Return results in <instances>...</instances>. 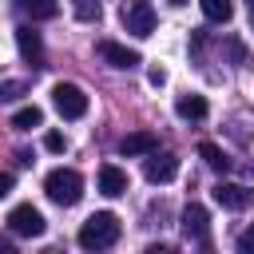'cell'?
<instances>
[{
	"label": "cell",
	"mask_w": 254,
	"mask_h": 254,
	"mask_svg": "<svg viewBox=\"0 0 254 254\" xmlns=\"http://www.w3.org/2000/svg\"><path fill=\"white\" fill-rule=\"evenodd\" d=\"M119 218L111 214V210H95L83 226H79V234H75V242L83 246V250H107V246H115L119 242Z\"/></svg>",
	"instance_id": "1"
},
{
	"label": "cell",
	"mask_w": 254,
	"mask_h": 254,
	"mask_svg": "<svg viewBox=\"0 0 254 254\" xmlns=\"http://www.w3.org/2000/svg\"><path fill=\"white\" fill-rule=\"evenodd\" d=\"M44 194L56 206H75L83 198V175L71 171V167H56V171L44 175Z\"/></svg>",
	"instance_id": "2"
},
{
	"label": "cell",
	"mask_w": 254,
	"mask_h": 254,
	"mask_svg": "<svg viewBox=\"0 0 254 254\" xmlns=\"http://www.w3.org/2000/svg\"><path fill=\"white\" fill-rule=\"evenodd\" d=\"M52 103L64 119H83L87 115V91L79 83H56L52 87Z\"/></svg>",
	"instance_id": "3"
},
{
	"label": "cell",
	"mask_w": 254,
	"mask_h": 254,
	"mask_svg": "<svg viewBox=\"0 0 254 254\" xmlns=\"http://www.w3.org/2000/svg\"><path fill=\"white\" fill-rule=\"evenodd\" d=\"M8 230H12L16 238H40V234L48 230V222H44V214H40L32 202H20V206L8 210Z\"/></svg>",
	"instance_id": "4"
},
{
	"label": "cell",
	"mask_w": 254,
	"mask_h": 254,
	"mask_svg": "<svg viewBox=\"0 0 254 254\" xmlns=\"http://www.w3.org/2000/svg\"><path fill=\"white\" fill-rule=\"evenodd\" d=\"M119 16H123V28L131 36H139V40H147L155 32V8H151V0H123Z\"/></svg>",
	"instance_id": "5"
},
{
	"label": "cell",
	"mask_w": 254,
	"mask_h": 254,
	"mask_svg": "<svg viewBox=\"0 0 254 254\" xmlns=\"http://www.w3.org/2000/svg\"><path fill=\"white\" fill-rule=\"evenodd\" d=\"M210 194H214V202L226 206V210H246V206L254 202V190H250V187H242V183H226V179H222Z\"/></svg>",
	"instance_id": "6"
},
{
	"label": "cell",
	"mask_w": 254,
	"mask_h": 254,
	"mask_svg": "<svg viewBox=\"0 0 254 254\" xmlns=\"http://www.w3.org/2000/svg\"><path fill=\"white\" fill-rule=\"evenodd\" d=\"M16 48H20L24 64H32V67H44V40H40V32H36V28L20 24V28H16Z\"/></svg>",
	"instance_id": "7"
},
{
	"label": "cell",
	"mask_w": 254,
	"mask_h": 254,
	"mask_svg": "<svg viewBox=\"0 0 254 254\" xmlns=\"http://www.w3.org/2000/svg\"><path fill=\"white\" fill-rule=\"evenodd\" d=\"M95 52H99V60H107L111 67H123V71L139 67V52H131L127 44H115V40H99V44H95Z\"/></svg>",
	"instance_id": "8"
},
{
	"label": "cell",
	"mask_w": 254,
	"mask_h": 254,
	"mask_svg": "<svg viewBox=\"0 0 254 254\" xmlns=\"http://www.w3.org/2000/svg\"><path fill=\"white\" fill-rule=\"evenodd\" d=\"M206 230H210V214H206V206L187 202V210H183V234L194 238V242H206Z\"/></svg>",
	"instance_id": "9"
},
{
	"label": "cell",
	"mask_w": 254,
	"mask_h": 254,
	"mask_svg": "<svg viewBox=\"0 0 254 254\" xmlns=\"http://www.w3.org/2000/svg\"><path fill=\"white\" fill-rule=\"evenodd\" d=\"M143 175H147V183H171V179L179 175V159H175V155H155V151H151V159L143 163Z\"/></svg>",
	"instance_id": "10"
},
{
	"label": "cell",
	"mask_w": 254,
	"mask_h": 254,
	"mask_svg": "<svg viewBox=\"0 0 254 254\" xmlns=\"http://www.w3.org/2000/svg\"><path fill=\"white\" fill-rule=\"evenodd\" d=\"M159 151V135L155 131H131L119 139V155H151Z\"/></svg>",
	"instance_id": "11"
},
{
	"label": "cell",
	"mask_w": 254,
	"mask_h": 254,
	"mask_svg": "<svg viewBox=\"0 0 254 254\" xmlns=\"http://www.w3.org/2000/svg\"><path fill=\"white\" fill-rule=\"evenodd\" d=\"M123 190H127V175H123L115 163L99 167V194H107V198H119Z\"/></svg>",
	"instance_id": "12"
},
{
	"label": "cell",
	"mask_w": 254,
	"mask_h": 254,
	"mask_svg": "<svg viewBox=\"0 0 254 254\" xmlns=\"http://www.w3.org/2000/svg\"><path fill=\"white\" fill-rule=\"evenodd\" d=\"M175 111H179V119H206V95H194V91H187V95H179L175 99Z\"/></svg>",
	"instance_id": "13"
},
{
	"label": "cell",
	"mask_w": 254,
	"mask_h": 254,
	"mask_svg": "<svg viewBox=\"0 0 254 254\" xmlns=\"http://www.w3.org/2000/svg\"><path fill=\"white\" fill-rule=\"evenodd\" d=\"M20 12H28L32 20H52L60 16V0H16Z\"/></svg>",
	"instance_id": "14"
},
{
	"label": "cell",
	"mask_w": 254,
	"mask_h": 254,
	"mask_svg": "<svg viewBox=\"0 0 254 254\" xmlns=\"http://www.w3.org/2000/svg\"><path fill=\"white\" fill-rule=\"evenodd\" d=\"M198 8H202V16H206L210 24H226V20L234 16V4H230V0H198Z\"/></svg>",
	"instance_id": "15"
},
{
	"label": "cell",
	"mask_w": 254,
	"mask_h": 254,
	"mask_svg": "<svg viewBox=\"0 0 254 254\" xmlns=\"http://www.w3.org/2000/svg\"><path fill=\"white\" fill-rule=\"evenodd\" d=\"M198 155H202V163H206V167H214V171H226V167H230L226 151H222L218 143H210V139H202V143H198Z\"/></svg>",
	"instance_id": "16"
},
{
	"label": "cell",
	"mask_w": 254,
	"mask_h": 254,
	"mask_svg": "<svg viewBox=\"0 0 254 254\" xmlns=\"http://www.w3.org/2000/svg\"><path fill=\"white\" fill-rule=\"evenodd\" d=\"M44 123V111L36 107V103H28V107H20L16 115H12V127H20V131H32V127H40Z\"/></svg>",
	"instance_id": "17"
},
{
	"label": "cell",
	"mask_w": 254,
	"mask_h": 254,
	"mask_svg": "<svg viewBox=\"0 0 254 254\" xmlns=\"http://www.w3.org/2000/svg\"><path fill=\"white\" fill-rule=\"evenodd\" d=\"M71 8H75V20H83V24H91V20H99V0H71Z\"/></svg>",
	"instance_id": "18"
},
{
	"label": "cell",
	"mask_w": 254,
	"mask_h": 254,
	"mask_svg": "<svg viewBox=\"0 0 254 254\" xmlns=\"http://www.w3.org/2000/svg\"><path fill=\"white\" fill-rule=\"evenodd\" d=\"M20 95H28V83H24V79H8V83H0V99H4V103L20 99Z\"/></svg>",
	"instance_id": "19"
},
{
	"label": "cell",
	"mask_w": 254,
	"mask_h": 254,
	"mask_svg": "<svg viewBox=\"0 0 254 254\" xmlns=\"http://www.w3.org/2000/svg\"><path fill=\"white\" fill-rule=\"evenodd\" d=\"M44 147H48L52 155H60V151H67V139H64L60 131H48V135H44Z\"/></svg>",
	"instance_id": "20"
},
{
	"label": "cell",
	"mask_w": 254,
	"mask_h": 254,
	"mask_svg": "<svg viewBox=\"0 0 254 254\" xmlns=\"http://www.w3.org/2000/svg\"><path fill=\"white\" fill-rule=\"evenodd\" d=\"M238 250H242V254H254V222L238 234Z\"/></svg>",
	"instance_id": "21"
},
{
	"label": "cell",
	"mask_w": 254,
	"mask_h": 254,
	"mask_svg": "<svg viewBox=\"0 0 254 254\" xmlns=\"http://www.w3.org/2000/svg\"><path fill=\"white\" fill-rule=\"evenodd\" d=\"M147 79H151V87H163V83H167V71H163V67H151Z\"/></svg>",
	"instance_id": "22"
},
{
	"label": "cell",
	"mask_w": 254,
	"mask_h": 254,
	"mask_svg": "<svg viewBox=\"0 0 254 254\" xmlns=\"http://www.w3.org/2000/svg\"><path fill=\"white\" fill-rule=\"evenodd\" d=\"M4 194H12V175H8V171H0V198H4Z\"/></svg>",
	"instance_id": "23"
},
{
	"label": "cell",
	"mask_w": 254,
	"mask_h": 254,
	"mask_svg": "<svg viewBox=\"0 0 254 254\" xmlns=\"http://www.w3.org/2000/svg\"><path fill=\"white\" fill-rule=\"evenodd\" d=\"M246 8H250V28H254V0H246Z\"/></svg>",
	"instance_id": "24"
},
{
	"label": "cell",
	"mask_w": 254,
	"mask_h": 254,
	"mask_svg": "<svg viewBox=\"0 0 254 254\" xmlns=\"http://www.w3.org/2000/svg\"><path fill=\"white\" fill-rule=\"evenodd\" d=\"M183 4H187V0H171V8H183Z\"/></svg>",
	"instance_id": "25"
}]
</instances>
